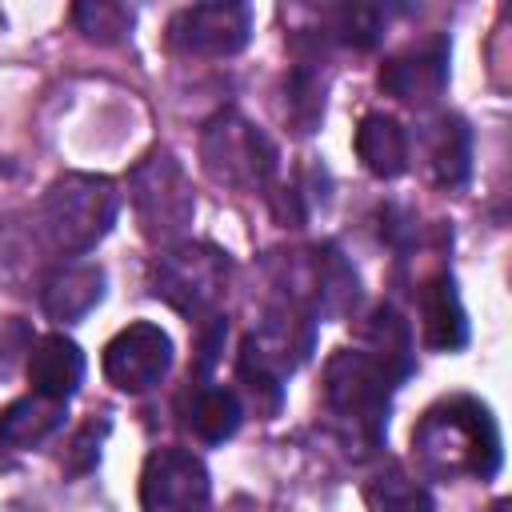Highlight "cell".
Masks as SVG:
<instances>
[{"instance_id": "6da1fadb", "label": "cell", "mask_w": 512, "mask_h": 512, "mask_svg": "<svg viewBox=\"0 0 512 512\" xmlns=\"http://www.w3.org/2000/svg\"><path fill=\"white\" fill-rule=\"evenodd\" d=\"M416 464L436 480H488L500 468V428L472 396L440 400L412 432Z\"/></svg>"}, {"instance_id": "7a4b0ae2", "label": "cell", "mask_w": 512, "mask_h": 512, "mask_svg": "<svg viewBox=\"0 0 512 512\" xmlns=\"http://www.w3.org/2000/svg\"><path fill=\"white\" fill-rule=\"evenodd\" d=\"M120 216V192L108 176L68 172L48 184L36 208V236L56 256H84L92 252Z\"/></svg>"}, {"instance_id": "3957f363", "label": "cell", "mask_w": 512, "mask_h": 512, "mask_svg": "<svg viewBox=\"0 0 512 512\" xmlns=\"http://www.w3.org/2000/svg\"><path fill=\"white\" fill-rule=\"evenodd\" d=\"M400 380L360 348H340L324 368V404L348 452H372L388 424L392 388Z\"/></svg>"}, {"instance_id": "277c9868", "label": "cell", "mask_w": 512, "mask_h": 512, "mask_svg": "<svg viewBox=\"0 0 512 512\" xmlns=\"http://www.w3.org/2000/svg\"><path fill=\"white\" fill-rule=\"evenodd\" d=\"M204 172L236 192L276 188V144L240 112H216L200 136Z\"/></svg>"}, {"instance_id": "5b68a950", "label": "cell", "mask_w": 512, "mask_h": 512, "mask_svg": "<svg viewBox=\"0 0 512 512\" xmlns=\"http://www.w3.org/2000/svg\"><path fill=\"white\" fill-rule=\"evenodd\" d=\"M128 196H132L140 232H144L148 240H156V244H176V240L188 232L192 216H196L192 180H188L184 164H180L168 148L148 152V156L132 168Z\"/></svg>"}, {"instance_id": "8992f818", "label": "cell", "mask_w": 512, "mask_h": 512, "mask_svg": "<svg viewBox=\"0 0 512 512\" xmlns=\"http://www.w3.org/2000/svg\"><path fill=\"white\" fill-rule=\"evenodd\" d=\"M228 284V256L200 240H176L156 256L152 292L180 316H204Z\"/></svg>"}, {"instance_id": "52a82bcc", "label": "cell", "mask_w": 512, "mask_h": 512, "mask_svg": "<svg viewBox=\"0 0 512 512\" xmlns=\"http://www.w3.org/2000/svg\"><path fill=\"white\" fill-rule=\"evenodd\" d=\"M212 500V476L188 448H156L140 472L144 512H204Z\"/></svg>"}, {"instance_id": "ba28073f", "label": "cell", "mask_w": 512, "mask_h": 512, "mask_svg": "<svg viewBox=\"0 0 512 512\" xmlns=\"http://www.w3.org/2000/svg\"><path fill=\"white\" fill-rule=\"evenodd\" d=\"M100 364H104V380L116 392H128V396L152 392L172 368V336L160 324L136 320L104 344Z\"/></svg>"}, {"instance_id": "9c48e42d", "label": "cell", "mask_w": 512, "mask_h": 512, "mask_svg": "<svg viewBox=\"0 0 512 512\" xmlns=\"http://www.w3.org/2000/svg\"><path fill=\"white\" fill-rule=\"evenodd\" d=\"M252 36V8L236 0L188 4L168 20V40L184 56H236Z\"/></svg>"}, {"instance_id": "30bf717a", "label": "cell", "mask_w": 512, "mask_h": 512, "mask_svg": "<svg viewBox=\"0 0 512 512\" xmlns=\"http://www.w3.org/2000/svg\"><path fill=\"white\" fill-rule=\"evenodd\" d=\"M444 84H448V44L440 36L384 60V68H380V88L412 108L432 104L444 92Z\"/></svg>"}, {"instance_id": "8fae6325", "label": "cell", "mask_w": 512, "mask_h": 512, "mask_svg": "<svg viewBox=\"0 0 512 512\" xmlns=\"http://www.w3.org/2000/svg\"><path fill=\"white\" fill-rule=\"evenodd\" d=\"M104 268L76 260V264H60L40 280V308L48 312V320L56 324H72L80 316H88L100 300H104Z\"/></svg>"}, {"instance_id": "7c38bea8", "label": "cell", "mask_w": 512, "mask_h": 512, "mask_svg": "<svg viewBox=\"0 0 512 512\" xmlns=\"http://www.w3.org/2000/svg\"><path fill=\"white\" fill-rule=\"evenodd\" d=\"M28 380H32L36 396L68 404L76 396V388L84 384V352H80V344L68 340L64 332H48V336L32 340V348H28Z\"/></svg>"}, {"instance_id": "4fadbf2b", "label": "cell", "mask_w": 512, "mask_h": 512, "mask_svg": "<svg viewBox=\"0 0 512 512\" xmlns=\"http://www.w3.org/2000/svg\"><path fill=\"white\" fill-rule=\"evenodd\" d=\"M300 280L308 284L300 292V304L312 300V308L324 316H344L356 304V272L348 268V260L336 248H316L308 256V268Z\"/></svg>"}, {"instance_id": "5bb4252c", "label": "cell", "mask_w": 512, "mask_h": 512, "mask_svg": "<svg viewBox=\"0 0 512 512\" xmlns=\"http://www.w3.org/2000/svg\"><path fill=\"white\" fill-rule=\"evenodd\" d=\"M420 316H424V340L436 352H456L468 340V316L456 292L452 276H436L420 292Z\"/></svg>"}, {"instance_id": "9a60e30c", "label": "cell", "mask_w": 512, "mask_h": 512, "mask_svg": "<svg viewBox=\"0 0 512 512\" xmlns=\"http://www.w3.org/2000/svg\"><path fill=\"white\" fill-rule=\"evenodd\" d=\"M356 156L372 176L396 180L408 168V132L400 128L396 116L368 112L356 128Z\"/></svg>"}, {"instance_id": "2e32d148", "label": "cell", "mask_w": 512, "mask_h": 512, "mask_svg": "<svg viewBox=\"0 0 512 512\" xmlns=\"http://www.w3.org/2000/svg\"><path fill=\"white\" fill-rule=\"evenodd\" d=\"M60 424H64V404L28 392V396L12 400V404L0 412V448H8V452L36 448V444H44Z\"/></svg>"}, {"instance_id": "e0dca14e", "label": "cell", "mask_w": 512, "mask_h": 512, "mask_svg": "<svg viewBox=\"0 0 512 512\" xmlns=\"http://www.w3.org/2000/svg\"><path fill=\"white\" fill-rule=\"evenodd\" d=\"M428 172L436 184L456 188L472 172V132L460 116H436L428 124Z\"/></svg>"}, {"instance_id": "ac0fdd59", "label": "cell", "mask_w": 512, "mask_h": 512, "mask_svg": "<svg viewBox=\"0 0 512 512\" xmlns=\"http://www.w3.org/2000/svg\"><path fill=\"white\" fill-rule=\"evenodd\" d=\"M244 420V404L232 388L224 384H200L192 396H188V408H184V424L204 440V444H220L228 436H236Z\"/></svg>"}, {"instance_id": "d6986e66", "label": "cell", "mask_w": 512, "mask_h": 512, "mask_svg": "<svg viewBox=\"0 0 512 512\" xmlns=\"http://www.w3.org/2000/svg\"><path fill=\"white\" fill-rule=\"evenodd\" d=\"M380 368H388L396 380L408 376L412 368V332H408V320L396 312V308H376L368 328H364V348Z\"/></svg>"}, {"instance_id": "ffe728a7", "label": "cell", "mask_w": 512, "mask_h": 512, "mask_svg": "<svg viewBox=\"0 0 512 512\" xmlns=\"http://www.w3.org/2000/svg\"><path fill=\"white\" fill-rule=\"evenodd\" d=\"M324 92H328V80L320 68H312V60H300L284 84V96H288V120L296 132H316V124L324 120Z\"/></svg>"}, {"instance_id": "44dd1931", "label": "cell", "mask_w": 512, "mask_h": 512, "mask_svg": "<svg viewBox=\"0 0 512 512\" xmlns=\"http://www.w3.org/2000/svg\"><path fill=\"white\" fill-rule=\"evenodd\" d=\"M364 500H368V512H436L428 488L412 476H404L400 468H388L380 472L368 488H364Z\"/></svg>"}, {"instance_id": "7402d4cb", "label": "cell", "mask_w": 512, "mask_h": 512, "mask_svg": "<svg viewBox=\"0 0 512 512\" xmlns=\"http://www.w3.org/2000/svg\"><path fill=\"white\" fill-rule=\"evenodd\" d=\"M72 24L84 32V40L120 44L136 24V8H128L120 0H84L72 8Z\"/></svg>"}, {"instance_id": "603a6c76", "label": "cell", "mask_w": 512, "mask_h": 512, "mask_svg": "<svg viewBox=\"0 0 512 512\" xmlns=\"http://www.w3.org/2000/svg\"><path fill=\"white\" fill-rule=\"evenodd\" d=\"M384 20H388V12L384 8H372V4H344L332 16L336 36L344 44H356V48H372L380 40V32H384Z\"/></svg>"}, {"instance_id": "cb8c5ba5", "label": "cell", "mask_w": 512, "mask_h": 512, "mask_svg": "<svg viewBox=\"0 0 512 512\" xmlns=\"http://www.w3.org/2000/svg\"><path fill=\"white\" fill-rule=\"evenodd\" d=\"M32 348V336H28V328L20 324V320H0V376L16 364V356L20 352H28Z\"/></svg>"}]
</instances>
